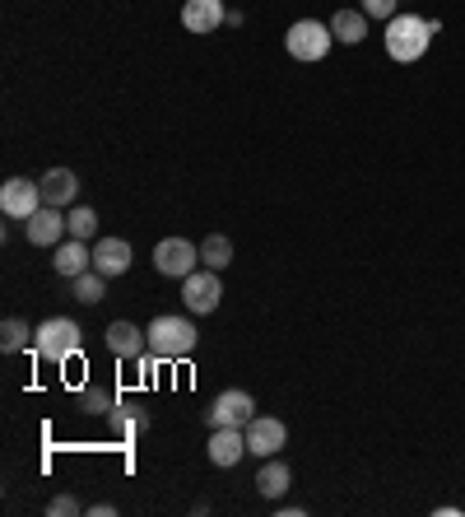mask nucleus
I'll list each match as a JSON object with an SVG mask.
<instances>
[{
	"label": "nucleus",
	"instance_id": "8",
	"mask_svg": "<svg viewBox=\"0 0 465 517\" xmlns=\"http://www.w3.org/2000/svg\"><path fill=\"white\" fill-rule=\"evenodd\" d=\"M24 233H28V243H33V247H61V243L70 238L66 210H56V205H42L38 215L24 219Z\"/></svg>",
	"mask_w": 465,
	"mask_h": 517
},
{
	"label": "nucleus",
	"instance_id": "11",
	"mask_svg": "<svg viewBox=\"0 0 465 517\" xmlns=\"http://www.w3.org/2000/svg\"><path fill=\"white\" fill-rule=\"evenodd\" d=\"M93 271L107 275V280L126 275L131 271V243H126V238H98V243H93Z\"/></svg>",
	"mask_w": 465,
	"mask_h": 517
},
{
	"label": "nucleus",
	"instance_id": "23",
	"mask_svg": "<svg viewBox=\"0 0 465 517\" xmlns=\"http://www.w3.org/2000/svg\"><path fill=\"white\" fill-rule=\"evenodd\" d=\"M112 406H117V396L103 392V387H84V392H80V410H84V415H112Z\"/></svg>",
	"mask_w": 465,
	"mask_h": 517
},
{
	"label": "nucleus",
	"instance_id": "26",
	"mask_svg": "<svg viewBox=\"0 0 465 517\" xmlns=\"http://www.w3.org/2000/svg\"><path fill=\"white\" fill-rule=\"evenodd\" d=\"M47 513H52V517H70V513H80V499H70V494H61V499H52V504H47Z\"/></svg>",
	"mask_w": 465,
	"mask_h": 517
},
{
	"label": "nucleus",
	"instance_id": "24",
	"mask_svg": "<svg viewBox=\"0 0 465 517\" xmlns=\"http://www.w3.org/2000/svg\"><path fill=\"white\" fill-rule=\"evenodd\" d=\"M28 336H33V331H28L24 322H19V317H5V327H0V350H5V354L24 350V345H28Z\"/></svg>",
	"mask_w": 465,
	"mask_h": 517
},
{
	"label": "nucleus",
	"instance_id": "15",
	"mask_svg": "<svg viewBox=\"0 0 465 517\" xmlns=\"http://www.w3.org/2000/svg\"><path fill=\"white\" fill-rule=\"evenodd\" d=\"M247 457V429H214L210 434V462L214 466H238Z\"/></svg>",
	"mask_w": 465,
	"mask_h": 517
},
{
	"label": "nucleus",
	"instance_id": "18",
	"mask_svg": "<svg viewBox=\"0 0 465 517\" xmlns=\"http://www.w3.org/2000/svg\"><path fill=\"white\" fill-rule=\"evenodd\" d=\"M331 33H335V42H345V47H359V42L368 38V14H363V10H335Z\"/></svg>",
	"mask_w": 465,
	"mask_h": 517
},
{
	"label": "nucleus",
	"instance_id": "25",
	"mask_svg": "<svg viewBox=\"0 0 465 517\" xmlns=\"http://www.w3.org/2000/svg\"><path fill=\"white\" fill-rule=\"evenodd\" d=\"M359 10L368 14V19H382L386 24V19H396L400 14V0H359Z\"/></svg>",
	"mask_w": 465,
	"mask_h": 517
},
{
	"label": "nucleus",
	"instance_id": "19",
	"mask_svg": "<svg viewBox=\"0 0 465 517\" xmlns=\"http://www.w3.org/2000/svg\"><path fill=\"white\" fill-rule=\"evenodd\" d=\"M107 424H112V434L117 438H135L149 429V415L135 406H112V415H107Z\"/></svg>",
	"mask_w": 465,
	"mask_h": 517
},
{
	"label": "nucleus",
	"instance_id": "13",
	"mask_svg": "<svg viewBox=\"0 0 465 517\" xmlns=\"http://www.w3.org/2000/svg\"><path fill=\"white\" fill-rule=\"evenodd\" d=\"M103 341H107V350L117 354V359H140V354L149 350V336L135 322H112V327L103 331Z\"/></svg>",
	"mask_w": 465,
	"mask_h": 517
},
{
	"label": "nucleus",
	"instance_id": "12",
	"mask_svg": "<svg viewBox=\"0 0 465 517\" xmlns=\"http://www.w3.org/2000/svg\"><path fill=\"white\" fill-rule=\"evenodd\" d=\"M219 24H228L224 0H186L182 5V28L186 33H214Z\"/></svg>",
	"mask_w": 465,
	"mask_h": 517
},
{
	"label": "nucleus",
	"instance_id": "7",
	"mask_svg": "<svg viewBox=\"0 0 465 517\" xmlns=\"http://www.w3.org/2000/svg\"><path fill=\"white\" fill-rule=\"evenodd\" d=\"M182 299H186V308H191V313H214V308H219V299H224L219 271H210V266L191 271L182 280Z\"/></svg>",
	"mask_w": 465,
	"mask_h": 517
},
{
	"label": "nucleus",
	"instance_id": "21",
	"mask_svg": "<svg viewBox=\"0 0 465 517\" xmlns=\"http://www.w3.org/2000/svg\"><path fill=\"white\" fill-rule=\"evenodd\" d=\"M70 285H75V299H80V303H103L107 299V275H98V271L75 275Z\"/></svg>",
	"mask_w": 465,
	"mask_h": 517
},
{
	"label": "nucleus",
	"instance_id": "6",
	"mask_svg": "<svg viewBox=\"0 0 465 517\" xmlns=\"http://www.w3.org/2000/svg\"><path fill=\"white\" fill-rule=\"evenodd\" d=\"M200 247L186 243V238H163L159 247H154V266H159V275H168V280H186L191 271H200Z\"/></svg>",
	"mask_w": 465,
	"mask_h": 517
},
{
	"label": "nucleus",
	"instance_id": "5",
	"mask_svg": "<svg viewBox=\"0 0 465 517\" xmlns=\"http://www.w3.org/2000/svg\"><path fill=\"white\" fill-rule=\"evenodd\" d=\"M252 410H256L252 392L228 387V392H219L214 406L205 410V424H210V429H247V424H252Z\"/></svg>",
	"mask_w": 465,
	"mask_h": 517
},
{
	"label": "nucleus",
	"instance_id": "9",
	"mask_svg": "<svg viewBox=\"0 0 465 517\" xmlns=\"http://www.w3.org/2000/svg\"><path fill=\"white\" fill-rule=\"evenodd\" d=\"M284 443H289L284 420H275V415H252V424H247V452H252V457H279Z\"/></svg>",
	"mask_w": 465,
	"mask_h": 517
},
{
	"label": "nucleus",
	"instance_id": "17",
	"mask_svg": "<svg viewBox=\"0 0 465 517\" xmlns=\"http://www.w3.org/2000/svg\"><path fill=\"white\" fill-rule=\"evenodd\" d=\"M289 485H293L289 462H279V457H266V466L256 471V494H261V499H284V494H289Z\"/></svg>",
	"mask_w": 465,
	"mask_h": 517
},
{
	"label": "nucleus",
	"instance_id": "16",
	"mask_svg": "<svg viewBox=\"0 0 465 517\" xmlns=\"http://www.w3.org/2000/svg\"><path fill=\"white\" fill-rule=\"evenodd\" d=\"M56 275H66V280H75V275L93 271V247L80 243V238H66V243L56 247V257H52Z\"/></svg>",
	"mask_w": 465,
	"mask_h": 517
},
{
	"label": "nucleus",
	"instance_id": "2",
	"mask_svg": "<svg viewBox=\"0 0 465 517\" xmlns=\"http://www.w3.org/2000/svg\"><path fill=\"white\" fill-rule=\"evenodd\" d=\"M145 336H149V354L154 359H163V364H177V359H186V354L196 350V341H200V331L186 322V317H173V313H163V317H154L145 327Z\"/></svg>",
	"mask_w": 465,
	"mask_h": 517
},
{
	"label": "nucleus",
	"instance_id": "4",
	"mask_svg": "<svg viewBox=\"0 0 465 517\" xmlns=\"http://www.w3.org/2000/svg\"><path fill=\"white\" fill-rule=\"evenodd\" d=\"M335 33L326 24H317V19H298V24H289V38H284V47H289L293 61H326V52H331Z\"/></svg>",
	"mask_w": 465,
	"mask_h": 517
},
{
	"label": "nucleus",
	"instance_id": "10",
	"mask_svg": "<svg viewBox=\"0 0 465 517\" xmlns=\"http://www.w3.org/2000/svg\"><path fill=\"white\" fill-rule=\"evenodd\" d=\"M0 210L10 219H28L42 210V187L38 182H28V177H10L5 187H0Z\"/></svg>",
	"mask_w": 465,
	"mask_h": 517
},
{
	"label": "nucleus",
	"instance_id": "14",
	"mask_svg": "<svg viewBox=\"0 0 465 517\" xmlns=\"http://www.w3.org/2000/svg\"><path fill=\"white\" fill-rule=\"evenodd\" d=\"M38 187H42V205L66 210V205H75V196H80V177L70 173V168H52V173L42 177Z\"/></svg>",
	"mask_w": 465,
	"mask_h": 517
},
{
	"label": "nucleus",
	"instance_id": "3",
	"mask_svg": "<svg viewBox=\"0 0 465 517\" xmlns=\"http://www.w3.org/2000/svg\"><path fill=\"white\" fill-rule=\"evenodd\" d=\"M33 345H38L42 359H56V364H66L70 354H80L84 331H80V322H70V317H47V322L33 331Z\"/></svg>",
	"mask_w": 465,
	"mask_h": 517
},
{
	"label": "nucleus",
	"instance_id": "20",
	"mask_svg": "<svg viewBox=\"0 0 465 517\" xmlns=\"http://www.w3.org/2000/svg\"><path fill=\"white\" fill-rule=\"evenodd\" d=\"M200 261H205L210 271H224L228 261H233V243H228L224 233H210V238L200 243Z\"/></svg>",
	"mask_w": 465,
	"mask_h": 517
},
{
	"label": "nucleus",
	"instance_id": "22",
	"mask_svg": "<svg viewBox=\"0 0 465 517\" xmlns=\"http://www.w3.org/2000/svg\"><path fill=\"white\" fill-rule=\"evenodd\" d=\"M66 229H70V238L89 243V238H98V215H93L89 205H75V210L66 215Z\"/></svg>",
	"mask_w": 465,
	"mask_h": 517
},
{
	"label": "nucleus",
	"instance_id": "1",
	"mask_svg": "<svg viewBox=\"0 0 465 517\" xmlns=\"http://www.w3.org/2000/svg\"><path fill=\"white\" fill-rule=\"evenodd\" d=\"M438 19H424V14L400 10L396 19H386V56L391 61H419L428 52V42L438 38Z\"/></svg>",
	"mask_w": 465,
	"mask_h": 517
}]
</instances>
